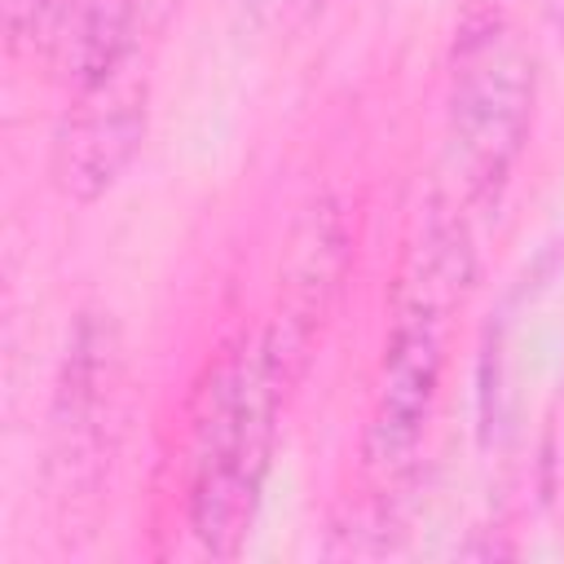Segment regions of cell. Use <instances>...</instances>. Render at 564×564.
<instances>
[{
	"mask_svg": "<svg viewBox=\"0 0 564 564\" xmlns=\"http://www.w3.org/2000/svg\"><path fill=\"white\" fill-rule=\"evenodd\" d=\"M119 339L110 322L84 317L66 348L53 397V471L70 489H97L119 441Z\"/></svg>",
	"mask_w": 564,
	"mask_h": 564,
	"instance_id": "obj_4",
	"label": "cell"
},
{
	"mask_svg": "<svg viewBox=\"0 0 564 564\" xmlns=\"http://www.w3.org/2000/svg\"><path fill=\"white\" fill-rule=\"evenodd\" d=\"M132 57V0H66L48 62L70 88H88Z\"/></svg>",
	"mask_w": 564,
	"mask_h": 564,
	"instance_id": "obj_6",
	"label": "cell"
},
{
	"mask_svg": "<svg viewBox=\"0 0 564 564\" xmlns=\"http://www.w3.org/2000/svg\"><path fill=\"white\" fill-rule=\"evenodd\" d=\"M471 260L463 225L449 216H432L423 229V242L414 247V264L401 291V308L383 348L379 383H375V410L366 427V467L379 480H397L414 467V454L423 445L436 383L445 366V317L458 304L467 286Z\"/></svg>",
	"mask_w": 564,
	"mask_h": 564,
	"instance_id": "obj_2",
	"label": "cell"
},
{
	"mask_svg": "<svg viewBox=\"0 0 564 564\" xmlns=\"http://www.w3.org/2000/svg\"><path fill=\"white\" fill-rule=\"evenodd\" d=\"M264 4H286V0H264Z\"/></svg>",
	"mask_w": 564,
	"mask_h": 564,
	"instance_id": "obj_9",
	"label": "cell"
},
{
	"mask_svg": "<svg viewBox=\"0 0 564 564\" xmlns=\"http://www.w3.org/2000/svg\"><path fill=\"white\" fill-rule=\"evenodd\" d=\"M145 137V70L128 57L106 79L75 88L70 110L53 137V181L66 198L93 203L101 198Z\"/></svg>",
	"mask_w": 564,
	"mask_h": 564,
	"instance_id": "obj_5",
	"label": "cell"
},
{
	"mask_svg": "<svg viewBox=\"0 0 564 564\" xmlns=\"http://www.w3.org/2000/svg\"><path fill=\"white\" fill-rule=\"evenodd\" d=\"M62 4H66V0H4L9 40L48 53V40H53V26H57Z\"/></svg>",
	"mask_w": 564,
	"mask_h": 564,
	"instance_id": "obj_7",
	"label": "cell"
},
{
	"mask_svg": "<svg viewBox=\"0 0 564 564\" xmlns=\"http://www.w3.org/2000/svg\"><path fill=\"white\" fill-rule=\"evenodd\" d=\"M286 352L273 335H242L212 370L189 436V529L207 555H238L273 458Z\"/></svg>",
	"mask_w": 564,
	"mask_h": 564,
	"instance_id": "obj_1",
	"label": "cell"
},
{
	"mask_svg": "<svg viewBox=\"0 0 564 564\" xmlns=\"http://www.w3.org/2000/svg\"><path fill=\"white\" fill-rule=\"evenodd\" d=\"M533 119V53L498 18H471L449 70V159L463 194L489 203L516 167Z\"/></svg>",
	"mask_w": 564,
	"mask_h": 564,
	"instance_id": "obj_3",
	"label": "cell"
},
{
	"mask_svg": "<svg viewBox=\"0 0 564 564\" xmlns=\"http://www.w3.org/2000/svg\"><path fill=\"white\" fill-rule=\"evenodd\" d=\"M551 18H555V26L564 31V0H551Z\"/></svg>",
	"mask_w": 564,
	"mask_h": 564,
	"instance_id": "obj_8",
	"label": "cell"
}]
</instances>
